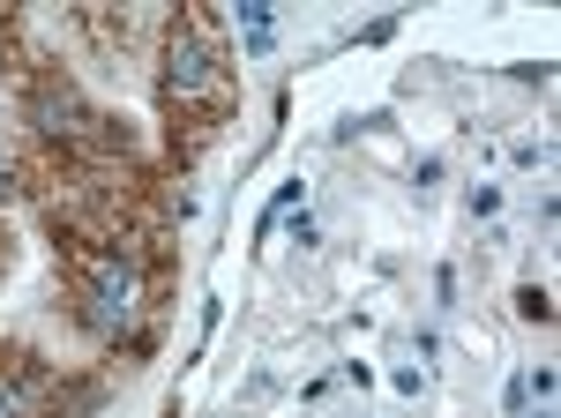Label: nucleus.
<instances>
[{
	"label": "nucleus",
	"instance_id": "obj_1",
	"mask_svg": "<svg viewBox=\"0 0 561 418\" xmlns=\"http://www.w3.org/2000/svg\"><path fill=\"white\" fill-rule=\"evenodd\" d=\"M45 60H53V53L31 38V15L0 8V76H8V90H15V97H31V90H38Z\"/></svg>",
	"mask_w": 561,
	"mask_h": 418
},
{
	"label": "nucleus",
	"instance_id": "obj_2",
	"mask_svg": "<svg viewBox=\"0 0 561 418\" xmlns=\"http://www.w3.org/2000/svg\"><path fill=\"white\" fill-rule=\"evenodd\" d=\"M76 23L90 31V45H98V53H128L142 15H128V8H98V0H90V8H76Z\"/></svg>",
	"mask_w": 561,
	"mask_h": 418
},
{
	"label": "nucleus",
	"instance_id": "obj_3",
	"mask_svg": "<svg viewBox=\"0 0 561 418\" xmlns=\"http://www.w3.org/2000/svg\"><path fill=\"white\" fill-rule=\"evenodd\" d=\"M517 322H539V329H554V292H547V285H517Z\"/></svg>",
	"mask_w": 561,
	"mask_h": 418
},
{
	"label": "nucleus",
	"instance_id": "obj_4",
	"mask_svg": "<svg viewBox=\"0 0 561 418\" xmlns=\"http://www.w3.org/2000/svg\"><path fill=\"white\" fill-rule=\"evenodd\" d=\"M494 209H502V187H486V179H479V187H472V217H494Z\"/></svg>",
	"mask_w": 561,
	"mask_h": 418
},
{
	"label": "nucleus",
	"instance_id": "obj_5",
	"mask_svg": "<svg viewBox=\"0 0 561 418\" xmlns=\"http://www.w3.org/2000/svg\"><path fill=\"white\" fill-rule=\"evenodd\" d=\"M8 262H15V232L0 224V277H8Z\"/></svg>",
	"mask_w": 561,
	"mask_h": 418
},
{
	"label": "nucleus",
	"instance_id": "obj_6",
	"mask_svg": "<svg viewBox=\"0 0 561 418\" xmlns=\"http://www.w3.org/2000/svg\"><path fill=\"white\" fill-rule=\"evenodd\" d=\"M524 418H561V411H554V404H539V411H524Z\"/></svg>",
	"mask_w": 561,
	"mask_h": 418
}]
</instances>
